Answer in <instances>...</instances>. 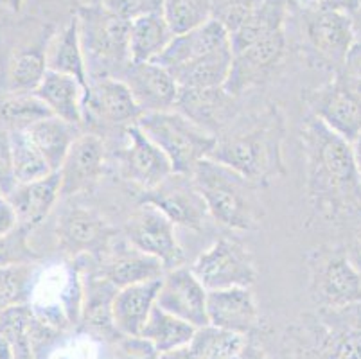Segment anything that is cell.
Returning a JSON list of instances; mask_svg holds the SVG:
<instances>
[{
    "mask_svg": "<svg viewBox=\"0 0 361 359\" xmlns=\"http://www.w3.org/2000/svg\"><path fill=\"white\" fill-rule=\"evenodd\" d=\"M116 230L97 210L68 207L58 217L56 237L65 255L78 261L81 257H99L111 248Z\"/></svg>",
    "mask_w": 361,
    "mask_h": 359,
    "instance_id": "obj_10",
    "label": "cell"
},
{
    "mask_svg": "<svg viewBox=\"0 0 361 359\" xmlns=\"http://www.w3.org/2000/svg\"><path fill=\"white\" fill-rule=\"evenodd\" d=\"M78 128L80 126L65 123L61 118L51 115V117L42 118L36 124H32L25 131H27V135L31 137L32 142H35V146L44 154L52 173H58L61 164H63L65 157L71 151L72 144L81 135Z\"/></svg>",
    "mask_w": 361,
    "mask_h": 359,
    "instance_id": "obj_29",
    "label": "cell"
},
{
    "mask_svg": "<svg viewBox=\"0 0 361 359\" xmlns=\"http://www.w3.org/2000/svg\"><path fill=\"white\" fill-rule=\"evenodd\" d=\"M51 115V110L36 94H11L0 103V118L8 130L25 131Z\"/></svg>",
    "mask_w": 361,
    "mask_h": 359,
    "instance_id": "obj_37",
    "label": "cell"
},
{
    "mask_svg": "<svg viewBox=\"0 0 361 359\" xmlns=\"http://www.w3.org/2000/svg\"><path fill=\"white\" fill-rule=\"evenodd\" d=\"M286 47V28H277L259 36L254 44L243 51L235 52L225 90L235 97L252 87L261 85L282 63Z\"/></svg>",
    "mask_w": 361,
    "mask_h": 359,
    "instance_id": "obj_11",
    "label": "cell"
},
{
    "mask_svg": "<svg viewBox=\"0 0 361 359\" xmlns=\"http://www.w3.org/2000/svg\"><path fill=\"white\" fill-rule=\"evenodd\" d=\"M87 115L108 126L128 128L139 123L142 111L123 79L103 78L90 81L85 97V118Z\"/></svg>",
    "mask_w": 361,
    "mask_h": 359,
    "instance_id": "obj_18",
    "label": "cell"
},
{
    "mask_svg": "<svg viewBox=\"0 0 361 359\" xmlns=\"http://www.w3.org/2000/svg\"><path fill=\"white\" fill-rule=\"evenodd\" d=\"M192 178L211 217L219 225L243 232L261 226L264 209L259 183L212 158L202 160L192 171Z\"/></svg>",
    "mask_w": 361,
    "mask_h": 359,
    "instance_id": "obj_2",
    "label": "cell"
},
{
    "mask_svg": "<svg viewBox=\"0 0 361 359\" xmlns=\"http://www.w3.org/2000/svg\"><path fill=\"white\" fill-rule=\"evenodd\" d=\"M231 35L221 22L216 18L209 20L205 25L185 35H176L171 39L166 51L153 61L169 72L178 71L183 65L191 63L202 56L214 52L218 49L231 47Z\"/></svg>",
    "mask_w": 361,
    "mask_h": 359,
    "instance_id": "obj_20",
    "label": "cell"
},
{
    "mask_svg": "<svg viewBox=\"0 0 361 359\" xmlns=\"http://www.w3.org/2000/svg\"><path fill=\"white\" fill-rule=\"evenodd\" d=\"M361 0H310L311 8H327V9H340L347 11L350 16L356 13Z\"/></svg>",
    "mask_w": 361,
    "mask_h": 359,
    "instance_id": "obj_45",
    "label": "cell"
},
{
    "mask_svg": "<svg viewBox=\"0 0 361 359\" xmlns=\"http://www.w3.org/2000/svg\"><path fill=\"white\" fill-rule=\"evenodd\" d=\"M164 0H103L104 8L124 20H135L144 15L162 13Z\"/></svg>",
    "mask_w": 361,
    "mask_h": 359,
    "instance_id": "obj_42",
    "label": "cell"
},
{
    "mask_svg": "<svg viewBox=\"0 0 361 359\" xmlns=\"http://www.w3.org/2000/svg\"><path fill=\"white\" fill-rule=\"evenodd\" d=\"M189 345L200 359H270L248 336L219 331L212 325L196 329Z\"/></svg>",
    "mask_w": 361,
    "mask_h": 359,
    "instance_id": "obj_27",
    "label": "cell"
},
{
    "mask_svg": "<svg viewBox=\"0 0 361 359\" xmlns=\"http://www.w3.org/2000/svg\"><path fill=\"white\" fill-rule=\"evenodd\" d=\"M18 216L6 196H0V237L8 236L18 229Z\"/></svg>",
    "mask_w": 361,
    "mask_h": 359,
    "instance_id": "obj_44",
    "label": "cell"
},
{
    "mask_svg": "<svg viewBox=\"0 0 361 359\" xmlns=\"http://www.w3.org/2000/svg\"><path fill=\"white\" fill-rule=\"evenodd\" d=\"M310 104L314 117L347 142L353 144L361 135V79L347 72L318 88Z\"/></svg>",
    "mask_w": 361,
    "mask_h": 359,
    "instance_id": "obj_9",
    "label": "cell"
},
{
    "mask_svg": "<svg viewBox=\"0 0 361 359\" xmlns=\"http://www.w3.org/2000/svg\"><path fill=\"white\" fill-rule=\"evenodd\" d=\"M16 187L15 169H13L11 135L8 128H0V194L8 196Z\"/></svg>",
    "mask_w": 361,
    "mask_h": 359,
    "instance_id": "obj_43",
    "label": "cell"
},
{
    "mask_svg": "<svg viewBox=\"0 0 361 359\" xmlns=\"http://www.w3.org/2000/svg\"><path fill=\"white\" fill-rule=\"evenodd\" d=\"M123 137L119 164L128 182L146 193V190L155 189L167 176L173 174L169 158L140 130L139 124L124 128Z\"/></svg>",
    "mask_w": 361,
    "mask_h": 359,
    "instance_id": "obj_14",
    "label": "cell"
},
{
    "mask_svg": "<svg viewBox=\"0 0 361 359\" xmlns=\"http://www.w3.org/2000/svg\"><path fill=\"white\" fill-rule=\"evenodd\" d=\"M119 79H123L126 87L130 88L142 115L176 108L180 97V85L176 83V79L167 68L160 67L153 61H146V63L131 61L124 68Z\"/></svg>",
    "mask_w": 361,
    "mask_h": 359,
    "instance_id": "obj_17",
    "label": "cell"
},
{
    "mask_svg": "<svg viewBox=\"0 0 361 359\" xmlns=\"http://www.w3.org/2000/svg\"><path fill=\"white\" fill-rule=\"evenodd\" d=\"M353 18H354V25H356L357 38H361V2H360V6H357L356 13L353 15ZM357 45H361V42H356V47Z\"/></svg>",
    "mask_w": 361,
    "mask_h": 359,
    "instance_id": "obj_51",
    "label": "cell"
},
{
    "mask_svg": "<svg viewBox=\"0 0 361 359\" xmlns=\"http://www.w3.org/2000/svg\"><path fill=\"white\" fill-rule=\"evenodd\" d=\"M232 99L234 95L228 94L225 88H214V90H183L180 88L176 108L183 115L192 118L195 123H198L200 126L212 131V128L221 123L228 108L232 107Z\"/></svg>",
    "mask_w": 361,
    "mask_h": 359,
    "instance_id": "obj_32",
    "label": "cell"
},
{
    "mask_svg": "<svg viewBox=\"0 0 361 359\" xmlns=\"http://www.w3.org/2000/svg\"><path fill=\"white\" fill-rule=\"evenodd\" d=\"M75 16L88 79L121 78L124 68L131 63L130 20L121 18L103 4L81 6Z\"/></svg>",
    "mask_w": 361,
    "mask_h": 359,
    "instance_id": "obj_3",
    "label": "cell"
},
{
    "mask_svg": "<svg viewBox=\"0 0 361 359\" xmlns=\"http://www.w3.org/2000/svg\"><path fill=\"white\" fill-rule=\"evenodd\" d=\"M18 216V225L25 230H35L52 212L61 197L60 173H51L42 180L16 183L6 196Z\"/></svg>",
    "mask_w": 361,
    "mask_h": 359,
    "instance_id": "obj_22",
    "label": "cell"
},
{
    "mask_svg": "<svg viewBox=\"0 0 361 359\" xmlns=\"http://www.w3.org/2000/svg\"><path fill=\"white\" fill-rule=\"evenodd\" d=\"M282 124L277 111L270 110L262 123L218 138L212 160L238 171L252 182H266L281 167Z\"/></svg>",
    "mask_w": 361,
    "mask_h": 359,
    "instance_id": "obj_4",
    "label": "cell"
},
{
    "mask_svg": "<svg viewBox=\"0 0 361 359\" xmlns=\"http://www.w3.org/2000/svg\"><path fill=\"white\" fill-rule=\"evenodd\" d=\"M106 150L99 135L81 133L72 144L60 167L61 197H72L92 190L104 174Z\"/></svg>",
    "mask_w": 361,
    "mask_h": 359,
    "instance_id": "obj_16",
    "label": "cell"
},
{
    "mask_svg": "<svg viewBox=\"0 0 361 359\" xmlns=\"http://www.w3.org/2000/svg\"><path fill=\"white\" fill-rule=\"evenodd\" d=\"M302 36L307 51L331 68L349 63L357 42L354 18L347 11L327 8H311L302 11Z\"/></svg>",
    "mask_w": 361,
    "mask_h": 359,
    "instance_id": "obj_6",
    "label": "cell"
},
{
    "mask_svg": "<svg viewBox=\"0 0 361 359\" xmlns=\"http://www.w3.org/2000/svg\"><path fill=\"white\" fill-rule=\"evenodd\" d=\"M160 281L162 279H155L117 289L111 302V316L121 334L140 336L151 311L157 305Z\"/></svg>",
    "mask_w": 361,
    "mask_h": 359,
    "instance_id": "obj_24",
    "label": "cell"
},
{
    "mask_svg": "<svg viewBox=\"0 0 361 359\" xmlns=\"http://www.w3.org/2000/svg\"><path fill=\"white\" fill-rule=\"evenodd\" d=\"M349 63H353V65H350L349 74L354 75V78L361 79V56H350ZM349 63H347V65H349Z\"/></svg>",
    "mask_w": 361,
    "mask_h": 359,
    "instance_id": "obj_50",
    "label": "cell"
},
{
    "mask_svg": "<svg viewBox=\"0 0 361 359\" xmlns=\"http://www.w3.org/2000/svg\"><path fill=\"white\" fill-rule=\"evenodd\" d=\"M159 348L144 336L121 334L114 341V348H111L114 359H159Z\"/></svg>",
    "mask_w": 361,
    "mask_h": 359,
    "instance_id": "obj_41",
    "label": "cell"
},
{
    "mask_svg": "<svg viewBox=\"0 0 361 359\" xmlns=\"http://www.w3.org/2000/svg\"><path fill=\"white\" fill-rule=\"evenodd\" d=\"M27 236L29 230L18 226L8 236L0 237V266L35 264L38 255L29 246Z\"/></svg>",
    "mask_w": 361,
    "mask_h": 359,
    "instance_id": "obj_39",
    "label": "cell"
},
{
    "mask_svg": "<svg viewBox=\"0 0 361 359\" xmlns=\"http://www.w3.org/2000/svg\"><path fill=\"white\" fill-rule=\"evenodd\" d=\"M175 229V223L149 203H140L124 226L128 243L147 255L157 257L166 269L178 268L183 262V250L178 245Z\"/></svg>",
    "mask_w": 361,
    "mask_h": 359,
    "instance_id": "obj_12",
    "label": "cell"
},
{
    "mask_svg": "<svg viewBox=\"0 0 361 359\" xmlns=\"http://www.w3.org/2000/svg\"><path fill=\"white\" fill-rule=\"evenodd\" d=\"M0 196H2V194H0Z\"/></svg>",
    "mask_w": 361,
    "mask_h": 359,
    "instance_id": "obj_53",
    "label": "cell"
},
{
    "mask_svg": "<svg viewBox=\"0 0 361 359\" xmlns=\"http://www.w3.org/2000/svg\"><path fill=\"white\" fill-rule=\"evenodd\" d=\"M306 154L307 194L314 209L334 216L357 202L361 190L353 144L311 115L300 130Z\"/></svg>",
    "mask_w": 361,
    "mask_h": 359,
    "instance_id": "obj_1",
    "label": "cell"
},
{
    "mask_svg": "<svg viewBox=\"0 0 361 359\" xmlns=\"http://www.w3.org/2000/svg\"><path fill=\"white\" fill-rule=\"evenodd\" d=\"M47 67L49 71L58 72V74L72 75L83 85L87 90L90 88V79H88L87 61H85L83 47H81L80 38V24L78 16H72L71 22L61 29L60 35L52 36L47 47ZM87 97V95H85Z\"/></svg>",
    "mask_w": 361,
    "mask_h": 359,
    "instance_id": "obj_28",
    "label": "cell"
},
{
    "mask_svg": "<svg viewBox=\"0 0 361 359\" xmlns=\"http://www.w3.org/2000/svg\"><path fill=\"white\" fill-rule=\"evenodd\" d=\"M162 16L173 35H185L214 18V0H164Z\"/></svg>",
    "mask_w": 361,
    "mask_h": 359,
    "instance_id": "obj_35",
    "label": "cell"
},
{
    "mask_svg": "<svg viewBox=\"0 0 361 359\" xmlns=\"http://www.w3.org/2000/svg\"><path fill=\"white\" fill-rule=\"evenodd\" d=\"M137 124L166 153L173 173L178 174H192L202 160L211 158L218 144V135L178 110L144 114Z\"/></svg>",
    "mask_w": 361,
    "mask_h": 359,
    "instance_id": "obj_5",
    "label": "cell"
},
{
    "mask_svg": "<svg viewBox=\"0 0 361 359\" xmlns=\"http://www.w3.org/2000/svg\"><path fill=\"white\" fill-rule=\"evenodd\" d=\"M11 135L13 169H15L16 183H27L49 176L52 169L40 150L35 146L27 131L9 130Z\"/></svg>",
    "mask_w": 361,
    "mask_h": 359,
    "instance_id": "obj_34",
    "label": "cell"
},
{
    "mask_svg": "<svg viewBox=\"0 0 361 359\" xmlns=\"http://www.w3.org/2000/svg\"><path fill=\"white\" fill-rule=\"evenodd\" d=\"M324 311L326 332L318 341V359H361V304Z\"/></svg>",
    "mask_w": 361,
    "mask_h": 359,
    "instance_id": "obj_23",
    "label": "cell"
},
{
    "mask_svg": "<svg viewBox=\"0 0 361 359\" xmlns=\"http://www.w3.org/2000/svg\"><path fill=\"white\" fill-rule=\"evenodd\" d=\"M353 151H354V160H356L357 176H360V182H361V135L353 142Z\"/></svg>",
    "mask_w": 361,
    "mask_h": 359,
    "instance_id": "obj_49",
    "label": "cell"
},
{
    "mask_svg": "<svg viewBox=\"0 0 361 359\" xmlns=\"http://www.w3.org/2000/svg\"><path fill=\"white\" fill-rule=\"evenodd\" d=\"M81 282H83L81 322L103 338H111L116 341L121 332L114 325L111 302H114L117 288L110 281H106L99 272L87 273L81 276Z\"/></svg>",
    "mask_w": 361,
    "mask_h": 359,
    "instance_id": "obj_26",
    "label": "cell"
},
{
    "mask_svg": "<svg viewBox=\"0 0 361 359\" xmlns=\"http://www.w3.org/2000/svg\"><path fill=\"white\" fill-rule=\"evenodd\" d=\"M207 316H209V325L232 334L250 336L259 324L257 302L250 288L209 291Z\"/></svg>",
    "mask_w": 361,
    "mask_h": 359,
    "instance_id": "obj_19",
    "label": "cell"
},
{
    "mask_svg": "<svg viewBox=\"0 0 361 359\" xmlns=\"http://www.w3.org/2000/svg\"><path fill=\"white\" fill-rule=\"evenodd\" d=\"M175 38L162 13L144 15L131 20L130 25V56L131 61L146 63L155 61Z\"/></svg>",
    "mask_w": 361,
    "mask_h": 359,
    "instance_id": "obj_30",
    "label": "cell"
},
{
    "mask_svg": "<svg viewBox=\"0 0 361 359\" xmlns=\"http://www.w3.org/2000/svg\"><path fill=\"white\" fill-rule=\"evenodd\" d=\"M0 359H13V348L8 338L0 334Z\"/></svg>",
    "mask_w": 361,
    "mask_h": 359,
    "instance_id": "obj_48",
    "label": "cell"
},
{
    "mask_svg": "<svg viewBox=\"0 0 361 359\" xmlns=\"http://www.w3.org/2000/svg\"><path fill=\"white\" fill-rule=\"evenodd\" d=\"M347 255L353 261V264L361 272V233L354 239L353 246H350V252H347Z\"/></svg>",
    "mask_w": 361,
    "mask_h": 359,
    "instance_id": "obj_47",
    "label": "cell"
},
{
    "mask_svg": "<svg viewBox=\"0 0 361 359\" xmlns=\"http://www.w3.org/2000/svg\"><path fill=\"white\" fill-rule=\"evenodd\" d=\"M207 295L209 291L192 269L178 266L164 273L157 305L200 329L209 325Z\"/></svg>",
    "mask_w": 361,
    "mask_h": 359,
    "instance_id": "obj_15",
    "label": "cell"
},
{
    "mask_svg": "<svg viewBox=\"0 0 361 359\" xmlns=\"http://www.w3.org/2000/svg\"><path fill=\"white\" fill-rule=\"evenodd\" d=\"M51 39H42L16 52L8 74L9 94H35L47 74V47Z\"/></svg>",
    "mask_w": 361,
    "mask_h": 359,
    "instance_id": "obj_31",
    "label": "cell"
},
{
    "mask_svg": "<svg viewBox=\"0 0 361 359\" xmlns=\"http://www.w3.org/2000/svg\"><path fill=\"white\" fill-rule=\"evenodd\" d=\"M97 272L117 289H121L139 282L162 279L167 269L157 257L147 255L128 243L111 246L103 255Z\"/></svg>",
    "mask_w": 361,
    "mask_h": 359,
    "instance_id": "obj_21",
    "label": "cell"
},
{
    "mask_svg": "<svg viewBox=\"0 0 361 359\" xmlns=\"http://www.w3.org/2000/svg\"><path fill=\"white\" fill-rule=\"evenodd\" d=\"M35 94L44 101V104L54 117L74 124V126H81L85 123L87 90L72 75L47 71Z\"/></svg>",
    "mask_w": 361,
    "mask_h": 359,
    "instance_id": "obj_25",
    "label": "cell"
},
{
    "mask_svg": "<svg viewBox=\"0 0 361 359\" xmlns=\"http://www.w3.org/2000/svg\"><path fill=\"white\" fill-rule=\"evenodd\" d=\"M6 2H8L9 9H11L13 13H20L25 4V0H6Z\"/></svg>",
    "mask_w": 361,
    "mask_h": 359,
    "instance_id": "obj_52",
    "label": "cell"
},
{
    "mask_svg": "<svg viewBox=\"0 0 361 359\" xmlns=\"http://www.w3.org/2000/svg\"><path fill=\"white\" fill-rule=\"evenodd\" d=\"M261 4L262 0H219V4L214 6V18L225 25L228 35H232L257 11Z\"/></svg>",
    "mask_w": 361,
    "mask_h": 359,
    "instance_id": "obj_40",
    "label": "cell"
},
{
    "mask_svg": "<svg viewBox=\"0 0 361 359\" xmlns=\"http://www.w3.org/2000/svg\"><path fill=\"white\" fill-rule=\"evenodd\" d=\"M195 332V325L155 305L140 336L149 340L160 352H164L169 348L182 347V345H189Z\"/></svg>",
    "mask_w": 361,
    "mask_h": 359,
    "instance_id": "obj_33",
    "label": "cell"
},
{
    "mask_svg": "<svg viewBox=\"0 0 361 359\" xmlns=\"http://www.w3.org/2000/svg\"><path fill=\"white\" fill-rule=\"evenodd\" d=\"M31 305H16L0 312V334L6 336L13 348V359H36L31 338Z\"/></svg>",
    "mask_w": 361,
    "mask_h": 359,
    "instance_id": "obj_36",
    "label": "cell"
},
{
    "mask_svg": "<svg viewBox=\"0 0 361 359\" xmlns=\"http://www.w3.org/2000/svg\"><path fill=\"white\" fill-rule=\"evenodd\" d=\"M159 359H200L198 354L192 351L191 345H182V347L169 348V351L160 352Z\"/></svg>",
    "mask_w": 361,
    "mask_h": 359,
    "instance_id": "obj_46",
    "label": "cell"
},
{
    "mask_svg": "<svg viewBox=\"0 0 361 359\" xmlns=\"http://www.w3.org/2000/svg\"><path fill=\"white\" fill-rule=\"evenodd\" d=\"M35 264L0 266V312L31 302Z\"/></svg>",
    "mask_w": 361,
    "mask_h": 359,
    "instance_id": "obj_38",
    "label": "cell"
},
{
    "mask_svg": "<svg viewBox=\"0 0 361 359\" xmlns=\"http://www.w3.org/2000/svg\"><path fill=\"white\" fill-rule=\"evenodd\" d=\"M311 296L322 309H345L361 304V272L349 255L318 252L311 261Z\"/></svg>",
    "mask_w": 361,
    "mask_h": 359,
    "instance_id": "obj_8",
    "label": "cell"
},
{
    "mask_svg": "<svg viewBox=\"0 0 361 359\" xmlns=\"http://www.w3.org/2000/svg\"><path fill=\"white\" fill-rule=\"evenodd\" d=\"M207 291L226 288H252L257 281L250 250L231 237H219L212 246L200 253L191 266Z\"/></svg>",
    "mask_w": 361,
    "mask_h": 359,
    "instance_id": "obj_7",
    "label": "cell"
},
{
    "mask_svg": "<svg viewBox=\"0 0 361 359\" xmlns=\"http://www.w3.org/2000/svg\"><path fill=\"white\" fill-rule=\"evenodd\" d=\"M142 203L157 207L176 226L191 230H202L211 217L192 174L173 173L155 189L142 193Z\"/></svg>",
    "mask_w": 361,
    "mask_h": 359,
    "instance_id": "obj_13",
    "label": "cell"
}]
</instances>
